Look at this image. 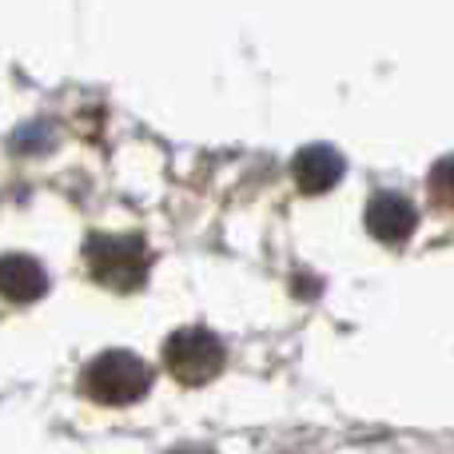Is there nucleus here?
<instances>
[{"instance_id":"423d86ee","label":"nucleus","mask_w":454,"mask_h":454,"mask_svg":"<svg viewBox=\"0 0 454 454\" xmlns=\"http://www.w3.org/2000/svg\"><path fill=\"white\" fill-rule=\"evenodd\" d=\"M48 291V271L32 255H0V295L8 303H36Z\"/></svg>"},{"instance_id":"f257e3e1","label":"nucleus","mask_w":454,"mask_h":454,"mask_svg":"<svg viewBox=\"0 0 454 454\" xmlns=\"http://www.w3.org/2000/svg\"><path fill=\"white\" fill-rule=\"evenodd\" d=\"M84 263L100 287L140 291L148 283V243L140 235H92L84 243Z\"/></svg>"},{"instance_id":"7ed1b4c3","label":"nucleus","mask_w":454,"mask_h":454,"mask_svg":"<svg viewBox=\"0 0 454 454\" xmlns=\"http://www.w3.org/2000/svg\"><path fill=\"white\" fill-rule=\"evenodd\" d=\"M223 359H227L223 343L204 327H184L164 343L168 371H172L180 383H188V387L212 383V379L223 371Z\"/></svg>"},{"instance_id":"20e7f679","label":"nucleus","mask_w":454,"mask_h":454,"mask_svg":"<svg viewBox=\"0 0 454 454\" xmlns=\"http://www.w3.org/2000/svg\"><path fill=\"white\" fill-rule=\"evenodd\" d=\"M419 227V215H415V204L395 192H383L367 204V231L375 235L379 243H407Z\"/></svg>"},{"instance_id":"39448f33","label":"nucleus","mask_w":454,"mask_h":454,"mask_svg":"<svg viewBox=\"0 0 454 454\" xmlns=\"http://www.w3.org/2000/svg\"><path fill=\"white\" fill-rule=\"evenodd\" d=\"M291 176H295L299 192L307 196H323L327 188H335L339 176H343V156L327 144H307V148L295 152L291 160Z\"/></svg>"},{"instance_id":"0eeeda50","label":"nucleus","mask_w":454,"mask_h":454,"mask_svg":"<svg viewBox=\"0 0 454 454\" xmlns=\"http://www.w3.org/2000/svg\"><path fill=\"white\" fill-rule=\"evenodd\" d=\"M427 188H431L434 204L447 207V212H454V156H442L439 164L431 168V176H427Z\"/></svg>"},{"instance_id":"f03ea898","label":"nucleus","mask_w":454,"mask_h":454,"mask_svg":"<svg viewBox=\"0 0 454 454\" xmlns=\"http://www.w3.org/2000/svg\"><path fill=\"white\" fill-rule=\"evenodd\" d=\"M80 387L92 403L104 407H128V403H140L152 387V367L132 351H104L80 375Z\"/></svg>"},{"instance_id":"6e6552de","label":"nucleus","mask_w":454,"mask_h":454,"mask_svg":"<svg viewBox=\"0 0 454 454\" xmlns=\"http://www.w3.org/2000/svg\"><path fill=\"white\" fill-rule=\"evenodd\" d=\"M172 454H200V450H172Z\"/></svg>"}]
</instances>
